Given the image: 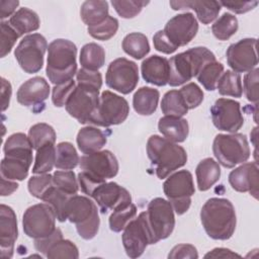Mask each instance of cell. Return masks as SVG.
<instances>
[{
  "label": "cell",
  "instance_id": "6da1fadb",
  "mask_svg": "<svg viewBox=\"0 0 259 259\" xmlns=\"http://www.w3.org/2000/svg\"><path fill=\"white\" fill-rule=\"evenodd\" d=\"M200 221L209 238L228 240L236 230L235 207L229 199L211 197L201 207Z\"/></svg>",
  "mask_w": 259,
  "mask_h": 259
},
{
  "label": "cell",
  "instance_id": "7a4b0ae2",
  "mask_svg": "<svg viewBox=\"0 0 259 259\" xmlns=\"http://www.w3.org/2000/svg\"><path fill=\"white\" fill-rule=\"evenodd\" d=\"M77 47L65 38L54 39L48 47L46 74L54 85H60L73 79L77 73Z\"/></svg>",
  "mask_w": 259,
  "mask_h": 259
},
{
  "label": "cell",
  "instance_id": "3957f363",
  "mask_svg": "<svg viewBox=\"0 0 259 259\" xmlns=\"http://www.w3.org/2000/svg\"><path fill=\"white\" fill-rule=\"evenodd\" d=\"M147 154L152 165L155 166V172L159 179L168 177L187 162V154L183 147L158 135L149 138Z\"/></svg>",
  "mask_w": 259,
  "mask_h": 259
},
{
  "label": "cell",
  "instance_id": "277c9868",
  "mask_svg": "<svg viewBox=\"0 0 259 259\" xmlns=\"http://www.w3.org/2000/svg\"><path fill=\"white\" fill-rule=\"evenodd\" d=\"M215 56L207 48L195 47L183 53L173 56L169 62V81L172 87L180 86L193 77H196L200 70L209 62H213Z\"/></svg>",
  "mask_w": 259,
  "mask_h": 259
},
{
  "label": "cell",
  "instance_id": "5b68a950",
  "mask_svg": "<svg viewBox=\"0 0 259 259\" xmlns=\"http://www.w3.org/2000/svg\"><path fill=\"white\" fill-rule=\"evenodd\" d=\"M67 220L75 224L77 233L84 240L93 239L99 230L100 219L94 201L83 195H72L67 204Z\"/></svg>",
  "mask_w": 259,
  "mask_h": 259
},
{
  "label": "cell",
  "instance_id": "8992f818",
  "mask_svg": "<svg viewBox=\"0 0 259 259\" xmlns=\"http://www.w3.org/2000/svg\"><path fill=\"white\" fill-rule=\"evenodd\" d=\"M212 152L219 164L225 168H234L246 162L250 157L247 138L243 134H219L212 143Z\"/></svg>",
  "mask_w": 259,
  "mask_h": 259
},
{
  "label": "cell",
  "instance_id": "52a82bcc",
  "mask_svg": "<svg viewBox=\"0 0 259 259\" xmlns=\"http://www.w3.org/2000/svg\"><path fill=\"white\" fill-rule=\"evenodd\" d=\"M99 103V89L77 83L69 96L65 108L67 112L82 124H92Z\"/></svg>",
  "mask_w": 259,
  "mask_h": 259
},
{
  "label": "cell",
  "instance_id": "ba28073f",
  "mask_svg": "<svg viewBox=\"0 0 259 259\" xmlns=\"http://www.w3.org/2000/svg\"><path fill=\"white\" fill-rule=\"evenodd\" d=\"M163 191L174 211L179 215L185 213L190 207L191 196L195 192L192 174L188 170L173 173L163 183Z\"/></svg>",
  "mask_w": 259,
  "mask_h": 259
},
{
  "label": "cell",
  "instance_id": "9c48e42d",
  "mask_svg": "<svg viewBox=\"0 0 259 259\" xmlns=\"http://www.w3.org/2000/svg\"><path fill=\"white\" fill-rule=\"evenodd\" d=\"M145 212L155 244L167 239L172 234L175 227V215L169 200L156 197L149 202Z\"/></svg>",
  "mask_w": 259,
  "mask_h": 259
},
{
  "label": "cell",
  "instance_id": "30bf717a",
  "mask_svg": "<svg viewBox=\"0 0 259 259\" xmlns=\"http://www.w3.org/2000/svg\"><path fill=\"white\" fill-rule=\"evenodd\" d=\"M56 213L49 203H37L29 206L23 213L22 227L24 234L35 240L50 236L56 230Z\"/></svg>",
  "mask_w": 259,
  "mask_h": 259
},
{
  "label": "cell",
  "instance_id": "8fae6325",
  "mask_svg": "<svg viewBox=\"0 0 259 259\" xmlns=\"http://www.w3.org/2000/svg\"><path fill=\"white\" fill-rule=\"evenodd\" d=\"M48 42L40 33L25 35L14 51V57L21 69L27 74L37 73L44 66Z\"/></svg>",
  "mask_w": 259,
  "mask_h": 259
},
{
  "label": "cell",
  "instance_id": "7c38bea8",
  "mask_svg": "<svg viewBox=\"0 0 259 259\" xmlns=\"http://www.w3.org/2000/svg\"><path fill=\"white\" fill-rule=\"evenodd\" d=\"M130 113L127 101L108 90H105L99 96V103L94 116L93 125L108 127L122 123Z\"/></svg>",
  "mask_w": 259,
  "mask_h": 259
},
{
  "label": "cell",
  "instance_id": "4fadbf2b",
  "mask_svg": "<svg viewBox=\"0 0 259 259\" xmlns=\"http://www.w3.org/2000/svg\"><path fill=\"white\" fill-rule=\"evenodd\" d=\"M121 240L125 253L130 258L142 256L148 245L155 244L145 211H142L138 218L133 219L125 226Z\"/></svg>",
  "mask_w": 259,
  "mask_h": 259
},
{
  "label": "cell",
  "instance_id": "5bb4252c",
  "mask_svg": "<svg viewBox=\"0 0 259 259\" xmlns=\"http://www.w3.org/2000/svg\"><path fill=\"white\" fill-rule=\"evenodd\" d=\"M105 83L121 94L131 93L139 83L138 65L125 58L115 59L107 68Z\"/></svg>",
  "mask_w": 259,
  "mask_h": 259
},
{
  "label": "cell",
  "instance_id": "9a60e30c",
  "mask_svg": "<svg viewBox=\"0 0 259 259\" xmlns=\"http://www.w3.org/2000/svg\"><path fill=\"white\" fill-rule=\"evenodd\" d=\"M213 125L224 132L237 133L244 124V117L238 101L228 98H219L210 107Z\"/></svg>",
  "mask_w": 259,
  "mask_h": 259
},
{
  "label": "cell",
  "instance_id": "2e32d148",
  "mask_svg": "<svg viewBox=\"0 0 259 259\" xmlns=\"http://www.w3.org/2000/svg\"><path fill=\"white\" fill-rule=\"evenodd\" d=\"M256 47L257 39L253 37L243 38L232 44L226 52L227 63L232 68V71L245 73L256 68L258 64Z\"/></svg>",
  "mask_w": 259,
  "mask_h": 259
},
{
  "label": "cell",
  "instance_id": "e0dca14e",
  "mask_svg": "<svg viewBox=\"0 0 259 259\" xmlns=\"http://www.w3.org/2000/svg\"><path fill=\"white\" fill-rule=\"evenodd\" d=\"M79 166L82 171L101 180L113 178L119 168L116 157L108 150L83 155L79 160Z\"/></svg>",
  "mask_w": 259,
  "mask_h": 259
},
{
  "label": "cell",
  "instance_id": "ac0fdd59",
  "mask_svg": "<svg viewBox=\"0 0 259 259\" xmlns=\"http://www.w3.org/2000/svg\"><path fill=\"white\" fill-rule=\"evenodd\" d=\"M166 37L177 49L188 45L198 31V23L194 15L184 12L173 16L163 29Z\"/></svg>",
  "mask_w": 259,
  "mask_h": 259
},
{
  "label": "cell",
  "instance_id": "d6986e66",
  "mask_svg": "<svg viewBox=\"0 0 259 259\" xmlns=\"http://www.w3.org/2000/svg\"><path fill=\"white\" fill-rule=\"evenodd\" d=\"M90 197L94 199L102 213L113 210L123 203L132 202L131 193L115 182L105 181L99 184L92 191Z\"/></svg>",
  "mask_w": 259,
  "mask_h": 259
},
{
  "label": "cell",
  "instance_id": "ffe728a7",
  "mask_svg": "<svg viewBox=\"0 0 259 259\" xmlns=\"http://www.w3.org/2000/svg\"><path fill=\"white\" fill-rule=\"evenodd\" d=\"M50 85L45 78L35 76L21 84L17 90L16 98L19 104L36 112V107L45 106V101L50 95Z\"/></svg>",
  "mask_w": 259,
  "mask_h": 259
},
{
  "label": "cell",
  "instance_id": "44dd1931",
  "mask_svg": "<svg viewBox=\"0 0 259 259\" xmlns=\"http://www.w3.org/2000/svg\"><path fill=\"white\" fill-rule=\"evenodd\" d=\"M18 237L16 214L12 207L0 205V250L2 259H10L13 256L14 244Z\"/></svg>",
  "mask_w": 259,
  "mask_h": 259
},
{
  "label": "cell",
  "instance_id": "7402d4cb",
  "mask_svg": "<svg viewBox=\"0 0 259 259\" xmlns=\"http://www.w3.org/2000/svg\"><path fill=\"white\" fill-rule=\"evenodd\" d=\"M229 183L238 192H249L258 198L259 173L256 161L244 163L229 174Z\"/></svg>",
  "mask_w": 259,
  "mask_h": 259
},
{
  "label": "cell",
  "instance_id": "603a6c76",
  "mask_svg": "<svg viewBox=\"0 0 259 259\" xmlns=\"http://www.w3.org/2000/svg\"><path fill=\"white\" fill-rule=\"evenodd\" d=\"M143 79L156 86H165L169 81V62L166 58L153 55L142 62Z\"/></svg>",
  "mask_w": 259,
  "mask_h": 259
},
{
  "label": "cell",
  "instance_id": "cb8c5ba5",
  "mask_svg": "<svg viewBox=\"0 0 259 259\" xmlns=\"http://www.w3.org/2000/svg\"><path fill=\"white\" fill-rule=\"evenodd\" d=\"M173 10L192 9L203 24L212 22L221 11L220 1H170Z\"/></svg>",
  "mask_w": 259,
  "mask_h": 259
},
{
  "label": "cell",
  "instance_id": "d4e9b609",
  "mask_svg": "<svg viewBox=\"0 0 259 259\" xmlns=\"http://www.w3.org/2000/svg\"><path fill=\"white\" fill-rule=\"evenodd\" d=\"M158 130L167 140L173 143H182L188 137L189 125L183 117L165 115L159 119Z\"/></svg>",
  "mask_w": 259,
  "mask_h": 259
},
{
  "label": "cell",
  "instance_id": "484cf974",
  "mask_svg": "<svg viewBox=\"0 0 259 259\" xmlns=\"http://www.w3.org/2000/svg\"><path fill=\"white\" fill-rule=\"evenodd\" d=\"M76 141L79 150L84 155H89L100 151L105 146L107 139L101 130L87 125L78 132Z\"/></svg>",
  "mask_w": 259,
  "mask_h": 259
},
{
  "label": "cell",
  "instance_id": "4316f807",
  "mask_svg": "<svg viewBox=\"0 0 259 259\" xmlns=\"http://www.w3.org/2000/svg\"><path fill=\"white\" fill-rule=\"evenodd\" d=\"M32 146L28 137L22 133L12 134L3 146L5 157L17 158L32 163Z\"/></svg>",
  "mask_w": 259,
  "mask_h": 259
},
{
  "label": "cell",
  "instance_id": "83f0119b",
  "mask_svg": "<svg viewBox=\"0 0 259 259\" xmlns=\"http://www.w3.org/2000/svg\"><path fill=\"white\" fill-rule=\"evenodd\" d=\"M197 187L200 191H206L211 188L221 177L220 164L212 158L201 160L195 169Z\"/></svg>",
  "mask_w": 259,
  "mask_h": 259
},
{
  "label": "cell",
  "instance_id": "f1b7e54d",
  "mask_svg": "<svg viewBox=\"0 0 259 259\" xmlns=\"http://www.w3.org/2000/svg\"><path fill=\"white\" fill-rule=\"evenodd\" d=\"M160 93L157 89L152 87H141L138 89L133 97V106L137 113L141 115L153 114L158 106Z\"/></svg>",
  "mask_w": 259,
  "mask_h": 259
},
{
  "label": "cell",
  "instance_id": "f546056e",
  "mask_svg": "<svg viewBox=\"0 0 259 259\" xmlns=\"http://www.w3.org/2000/svg\"><path fill=\"white\" fill-rule=\"evenodd\" d=\"M8 22L19 34V36L37 30L40 25V20L37 13L27 7L19 8L9 18Z\"/></svg>",
  "mask_w": 259,
  "mask_h": 259
},
{
  "label": "cell",
  "instance_id": "4dcf8cb0",
  "mask_svg": "<svg viewBox=\"0 0 259 259\" xmlns=\"http://www.w3.org/2000/svg\"><path fill=\"white\" fill-rule=\"evenodd\" d=\"M80 16L88 27L98 25L108 16V2L97 0L85 1L81 5Z\"/></svg>",
  "mask_w": 259,
  "mask_h": 259
},
{
  "label": "cell",
  "instance_id": "1f68e13d",
  "mask_svg": "<svg viewBox=\"0 0 259 259\" xmlns=\"http://www.w3.org/2000/svg\"><path fill=\"white\" fill-rule=\"evenodd\" d=\"M79 60L82 68L91 71H98L105 63V51L98 44H86L81 49Z\"/></svg>",
  "mask_w": 259,
  "mask_h": 259
},
{
  "label": "cell",
  "instance_id": "d6a6232c",
  "mask_svg": "<svg viewBox=\"0 0 259 259\" xmlns=\"http://www.w3.org/2000/svg\"><path fill=\"white\" fill-rule=\"evenodd\" d=\"M31 163L22 159L4 157L0 164V175L8 180H24L30 168Z\"/></svg>",
  "mask_w": 259,
  "mask_h": 259
},
{
  "label": "cell",
  "instance_id": "836d02e7",
  "mask_svg": "<svg viewBox=\"0 0 259 259\" xmlns=\"http://www.w3.org/2000/svg\"><path fill=\"white\" fill-rule=\"evenodd\" d=\"M121 47L125 54L136 60H141L150 53V44L148 37L142 32H131L126 34Z\"/></svg>",
  "mask_w": 259,
  "mask_h": 259
},
{
  "label": "cell",
  "instance_id": "e575fe53",
  "mask_svg": "<svg viewBox=\"0 0 259 259\" xmlns=\"http://www.w3.org/2000/svg\"><path fill=\"white\" fill-rule=\"evenodd\" d=\"M217 88L223 96H232L240 98L243 94L241 75L232 70H227L220 77Z\"/></svg>",
  "mask_w": 259,
  "mask_h": 259
},
{
  "label": "cell",
  "instance_id": "d590c367",
  "mask_svg": "<svg viewBox=\"0 0 259 259\" xmlns=\"http://www.w3.org/2000/svg\"><path fill=\"white\" fill-rule=\"evenodd\" d=\"M80 157L73 146L69 142L59 143L56 147V168L62 170H73L79 164Z\"/></svg>",
  "mask_w": 259,
  "mask_h": 259
},
{
  "label": "cell",
  "instance_id": "8d00e7d4",
  "mask_svg": "<svg viewBox=\"0 0 259 259\" xmlns=\"http://www.w3.org/2000/svg\"><path fill=\"white\" fill-rule=\"evenodd\" d=\"M56 164V148L54 144H47L36 150L34 165L32 167L33 174L50 173Z\"/></svg>",
  "mask_w": 259,
  "mask_h": 259
},
{
  "label": "cell",
  "instance_id": "74e56055",
  "mask_svg": "<svg viewBox=\"0 0 259 259\" xmlns=\"http://www.w3.org/2000/svg\"><path fill=\"white\" fill-rule=\"evenodd\" d=\"M161 110L165 115L182 117L189 109L179 93V90H170L166 92L162 98Z\"/></svg>",
  "mask_w": 259,
  "mask_h": 259
},
{
  "label": "cell",
  "instance_id": "f35d334b",
  "mask_svg": "<svg viewBox=\"0 0 259 259\" xmlns=\"http://www.w3.org/2000/svg\"><path fill=\"white\" fill-rule=\"evenodd\" d=\"M33 150H37L47 144H54L56 142V132L54 127L48 123L39 122L30 126L27 135Z\"/></svg>",
  "mask_w": 259,
  "mask_h": 259
},
{
  "label": "cell",
  "instance_id": "ab89813d",
  "mask_svg": "<svg viewBox=\"0 0 259 259\" xmlns=\"http://www.w3.org/2000/svg\"><path fill=\"white\" fill-rule=\"evenodd\" d=\"M137 207L133 202L123 203L113 209L109 217V228L114 233L123 231L125 226L136 217Z\"/></svg>",
  "mask_w": 259,
  "mask_h": 259
},
{
  "label": "cell",
  "instance_id": "60d3db41",
  "mask_svg": "<svg viewBox=\"0 0 259 259\" xmlns=\"http://www.w3.org/2000/svg\"><path fill=\"white\" fill-rule=\"evenodd\" d=\"M238 27L237 17L232 13L225 12L214 21L211 26V31L219 40H228L237 32Z\"/></svg>",
  "mask_w": 259,
  "mask_h": 259
},
{
  "label": "cell",
  "instance_id": "b9f144b4",
  "mask_svg": "<svg viewBox=\"0 0 259 259\" xmlns=\"http://www.w3.org/2000/svg\"><path fill=\"white\" fill-rule=\"evenodd\" d=\"M224 72V65L217 61L209 62L197 74V81L207 91H213L217 88L218 81Z\"/></svg>",
  "mask_w": 259,
  "mask_h": 259
},
{
  "label": "cell",
  "instance_id": "7bdbcfd3",
  "mask_svg": "<svg viewBox=\"0 0 259 259\" xmlns=\"http://www.w3.org/2000/svg\"><path fill=\"white\" fill-rule=\"evenodd\" d=\"M71 196L72 195L63 192L54 186L42 200L52 205L55 210L57 220L61 223H64L67 221V204Z\"/></svg>",
  "mask_w": 259,
  "mask_h": 259
},
{
  "label": "cell",
  "instance_id": "ee69618b",
  "mask_svg": "<svg viewBox=\"0 0 259 259\" xmlns=\"http://www.w3.org/2000/svg\"><path fill=\"white\" fill-rule=\"evenodd\" d=\"M54 185L61 191L75 195L79 190L78 178L72 170H58L53 174Z\"/></svg>",
  "mask_w": 259,
  "mask_h": 259
},
{
  "label": "cell",
  "instance_id": "f6af8a7d",
  "mask_svg": "<svg viewBox=\"0 0 259 259\" xmlns=\"http://www.w3.org/2000/svg\"><path fill=\"white\" fill-rule=\"evenodd\" d=\"M54 186L55 185L53 175L49 173L31 176L27 182V188L29 193L40 200L44 199V197Z\"/></svg>",
  "mask_w": 259,
  "mask_h": 259
},
{
  "label": "cell",
  "instance_id": "bcb514c9",
  "mask_svg": "<svg viewBox=\"0 0 259 259\" xmlns=\"http://www.w3.org/2000/svg\"><path fill=\"white\" fill-rule=\"evenodd\" d=\"M46 257L50 259H58V258L77 259L79 258V251L77 246L73 242H71L70 240L61 239L49 248L46 254Z\"/></svg>",
  "mask_w": 259,
  "mask_h": 259
},
{
  "label": "cell",
  "instance_id": "7dc6e473",
  "mask_svg": "<svg viewBox=\"0 0 259 259\" xmlns=\"http://www.w3.org/2000/svg\"><path fill=\"white\" fill-rule=\"evenodd\" d=\"M118 29V20L113 16L108 15L107 18L98 25L87 27L88 33L95 39L108 40Z\"/></svg>",
  "mask_w": 259,
  "mask_h": 259
},
{
  "label": "cell",
  "instance_id": "c3c4849f",
  "mask_svg": "<svg viewBox=\"0 0 259 259\" xmlns=\"http://www.w3.org/2000/svg\"><path fill=\"white\" fill-rule=\"evenodd\" d=\"M149 4V1L138 0H112L111 5L115 9L116 13L122 18H134L142 9Z\"/></svg>",
  "mask_w": 259,
  "mask_h": 259
},
{
  "label": "cell",
  "instance_id": "681fc988",
  "mask_svg": "<svg viewBox=\"0 0 259 259\" xmlns=\"http://www.w3.org/2000/svg\"><path fill=\"white\" fill-rule=\"evenodd\" d=\"M179 93L181 94L188 109H193L199 106L203 101V92L194 82H190L183 86L179 90Z\"/></svg>",
  "mask_w": 259,
  "mask_h": 259
},
{
  "label": "cell",
  "instance_id": "f907efd6",
  "mask_svg": "<svg viewBox=\"0 0 259 259\" xmlns=\"http://www.w3.org/2000/svg\"><path fill=\"white\" fill-rule=\"evenodd\" d=\"M19 34L15 29L9 24L8 21H1V47H0V57L4 58L13 49Z\"/></svg>",
  "mask_w": 259,
  "mask_h": 259
},
{
  "label": "cell",
  "instance_id": "816d5d0a",
  "mask_svg": "<svg viewBox=\"0 0 259 259\" xmlns=\"http://www.w3.org/2000/svg\"><path fill=\"white\" fill-rule=\"evenodd\" d=\"M76 81L72 79L66 83L54 86L52 91V101L56 107L65 106L69 96L76 87Z\"/></svg>",
  "mask_w": 259,
  "mask_h": 259
},
{
  "label": "cell",
  "instance_id": "f5cc1de1",
  "mask_svg": "<svg viewBox=\"0 0 259 259\" xmlns=\"http://www.w3.org/2000/svg\"><path fill=\"white\" fill-rule=\"evenodd\" d=\"M258 68H254L244 77V93L247 99L255 104L258 102Z\"/></svg>",
  "mask_w": 259,
  "mask_h": 259
},
{
  "label": "cell",
  "instance_id": "db71d44e",
  "mask_svg": "<svg viewBox=\"0 0 259 259\" xmlns=\"http://www.w3.org/2000/svg\"><path fill=\"white\" fill-rule=\"evenodd\" d=\"M76 79L77 83L91 85L98 89H100L102 86V76L99 71H91L81 68L76 73Z\"/></svg>",
  "mask_w": 259,
  "mask_h": 259
},
{
  "label": "cell",
  "instance_id": "11a10c76",
  "mask_svg": "<svg viewBox=\"0 0 259 259\" xmlns=\"http://www.w3.org/2000/svg\"><path fill=\"white\" fill-rule=\"evenodd\" d=\"M169 259H196L198 253L196 248L191 244H179L172 248L168 254Z\"/></svg>",
  "mask_w": 259,
  "mask_h": 259
},
{
  "label": "cell",
  "instance_id": "9f6ffc18",
  "mask_svg": "<svg viewBox=\"0 0 259 259\" xmlns=\"http://www.w3.org/2000/svg\"><path fill=\"white\" fill-rule=\"evenodd\" d=\"M61 239H63V233L59 228H56L54 233L51 234L50 236H48L46 238H41V239H35L34 240V248L36 249V251H38L39 253H42L46 256L49 248Z\"/></svg>",
  "mask_w": 259,
  "mask_h": 259
},
{
  "label": "cell",
  "instance_id": "6f0895ef",
  "mask_svg": "<svg viewBox=\"0 0 259 259\" xmlns=\"http://www.w3.org/2000/svg\"><path fill=\"white\" fill-rule=\"evenodd\" d=\"M220 4L237 14H242L254 9L258 1H220Z\"/></svg>",
  "mask_w": 259,
  "mask_h": 259
},
{
  "label": "cell",
  "instance_id": "680465c9",
  "mask_svg": "<svg viewBox=\"0 0 259 259\" xmlns=\"http://www.w3.org/2000/svg\"><path fill=\"white\" fill-rule=\"evenodd\" d=\"M153 44H154V48L158 52H161V53L166 54V55H170V54L174 53L177 50V48L175 46H173L169 41V39L166 37L163 30H158L154 34Z\"/></svg>",
  "mask_w": 259,
  "mask_h": 259
},
{
  "label": "cell",
  "instance_id": "91938a15",
  "mask_svg": "<svg viewBox=\"0 0 259 259\" xmlns=\"http://www.w3.org/2000/svg\"><path fill=\"white\" fill-rule=\"evenodd\" d=\"M12 94V87L8 80L5 78H1V103H2V111H5L10 103V98Z\"/></svg>",
  "mask_w": 259,
  "mask_h": 259
},
{
  "label": "cell",
  "instance_id": "94428289",
  "mask_svg": "<svg viewBox=\"0 0 259 259\" xmlns=\"http://www.w3.org/2000/svg\"><path fill=\"white\" fill-rule=\"evenodd\" d=\"M19 5L17 0H1L0 1V18L3 20L8 16H12L16 11V7Z\"/></svg>",
  "mask_w": 259,
  "mask_h": 259
},
{
  "label": "cell",
  "instance_id": "6125c7cd",
  "mask_svg": "<svg viewBox=\"0 0 259 259\" xmlns=\"http://www.w3.org/2000/svg\"><path fill=\"white\" fill-rule=\"evenodd\" d=\"M240 258L241 255L233 252L227 248H214L210 252L204 255V258Z\"/></svg>",
  "mask_w": 259,
  "mask_h": 259
},
{
  "label": "cell",
  "instance_id": "be15d7a7",
  "mask_svg": "<svg viewBox=\"0 0 259 259\" xmlns=\"http://www.w3.org/2000/svg\"><path fill=\"white\" fill-rule=\"evenodd\" d=\"M18 188V184L13 180L1 177V195L6 196L13 193Z\"/></svg>",
  "mask_w": 259,
  "mask_h": 259
}]
</instances>
